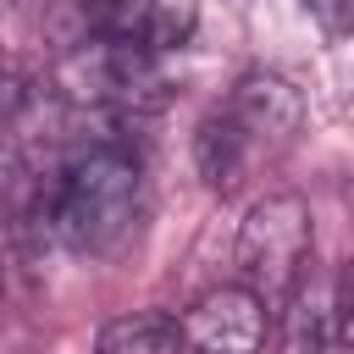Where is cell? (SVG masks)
Returning a JSON list of instances; mask_svg holds the SVG:
<instances>
[{
  "mask_svg": "<svg viewBox=\"0 0 354 354\" xmlns=\"http://www.w3.org/2000/svg\"><path fill=\"white\" fill-rule=\"evenodd\" d=\"M138 216V160L127 149H83L55 183V232L77 254H111Z\"/></svg>",
  "mask_w": 354,
  "mask_h": 354,
  "instance_id": "1",
  "label": "cell"
},
{
  "mask_svg": "<svg viewBox=\"0 0 354 354\" xmlns=\"http://www.w3.org/2000/svg\"><path fill=\"white\" fill-rule=\"evenodd\" d=\"M310 205L299 194H266L243 227H238V271H243V288L260 293L266 304H282V293L310 271Z\"/></svg>",
  "mask_w": 354,
  "mask_h": 354,
  "instance_id": "2",
  "label": "cell"
},
{
  "mask_svg": "<svg viewBox=\"0 0 354 354\" xmlns=\"http://www.w3.org/2000/svg\"><path fill=\"white\" fill-rule=\"evenodd\" d=\"M266 332H271V304L260 293H249L243 282L210 288L177 321L183 354H260Z\"/></svg>",
  "mask_w": 354,
  "mask_h": 354,
  "instance_id": "3",
  "label": "cell"
},
{
  "mask_svg": "<svg viewBox=\"0 0 354 354\" xmlns=\"http://www.w3.org/2000/svg\"><path fill=\"white\" fill-rule=\"evenodd\" d=\"M282 337L288 354H343L348 343V310H343V282L337 277H299L282 293Z\"/></svg>",
  "mask_w": 354,
  "mask_h": 354,
  "instance_id": "4",
  "label": "cell"
},
{
  "mask_svg": "<svg viewBox=\"0 0 354 354\" xmlns=\"http://www.w3.org/2000/svg\"><path fill=\"white\" fill-rule=\"evenodd\" d=\"M221 111L238 122V133H243L254 149L288 144V138L299 133V122H304V100H299V88H293L282 72H243L238 88H232V100H227Z\"/></svg>",
  "mask_w": 354,
  "mask_h": 354,
  "instance_id": "5",
  "label": "cell"
},
{
  "mask_svg": "<svg viewBox=\"0 0 354 354\" xmlns=\"http://www.w3.org/2000/svg\"><path fill=\"white\" fill-rule=\"evenodd\" d=\"M249 155H254V144L238 133V122H232L227 111H216V116L199 122V133H194V160H199V177H205L216 194H232V188H238Z\"/></svg>",
  "mask_w": 354,
  "mask_h": 354,
  "instance_id": "6",
  "label": "cell"
},
{
  "mask_svg": "<svg viewBox=\"0 0 354 354\" xmlns=\"http://www.w3.org/2000/svg\"><path fill=\"white\" fill-rule=\"evenodd\" d=\"M94 354H183V337H177V321L160 315V310H138V315H122L100 332Z\"/></svg>",
  "mask_w": 354,
  "mask_h": 354,
  "instance_id": "7",
  "label": "cell"
},
{
  "mask_svg": "<svg viewBox=\"0 0 354 354\" xmlns=\"http://www.w3.org/2000/svg\"><path fill=\"white\" fill-rule=\"evenodd\" d=\"M304 11H310L326 33H348V22H354V0H304Z\"/></svg>",
  "mask_w": 354,
  "mask_h": 354,
  "instance_id": "8",
  "label": "cell"
}]
</instances>
